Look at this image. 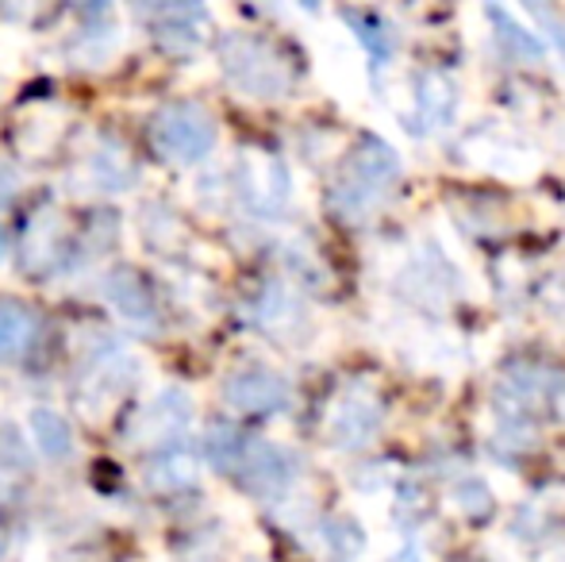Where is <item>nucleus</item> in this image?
<instances>
[{"label": "nucleus", "mask_w": 565, "mask_h": 562, "mask_svg": "<svg viewBox=\"0 0 565 562\" xmlns=\"http://www.w3.org/2000/svg\"><path fill=\"white\" fill-rule=\"evenodd\" d=\"M224 401L235 413L246 416H269L281 413L289 405V382L274 370H238L235 378H227Z\"/></svg>", "instance_id": "obj_6"}, {"label": "nucleus", "mask_w": 565, "mask_h": 562, "mask_svg": "<svg viewBox=\"0 0 565 562\" xmlns=\"http://www.w3.org/2000/svg\"><path fill=\"white\" fill-rule=\"evenodd\" d=\"M381 424V405L370 393H347L331 416V443L342 450H358L373 439Z\"/></svg>", "instance_id": "obj_8"}, {"label": "nucleus", "mask_w": 565, "mask_h": 562, "mask_svg": "<svg viewBox=\"0 0 565 562\" xmlns=\"http://www.w3.org/2000/svg\"><path fill=\"white\" fill-rule=\"evenodd\" d=\"M4 255H8V243H4V232H0V266H4Z\"/></svg>", "instance_id": "obj_23"}, {"label": "nucleus", "mask_w": 565, "mask_h": 562, "mask_svg": "<svg viewBox=\"0 0 565 562\" xmlns=\"http://www.w3.org/2000/svg\"><path fill=\"white\" fill-rule=\"evenodd\" d=\"M531 15H539V20H546V23H551V31H554V43H558L562 46V51H565V23H558V15H554L551 12V8H531Z\"/></svg>", "instance_id": "obj_22"}, {"label": "nucleus", "mask_w": 565, "mask_h": 562, "mask_svg": "<svg viewBox=\"0 0 565 562\" xmlns=\"http://www.w3.org/2000/svg\"><path fill=\"white\" fill-rule=\"evenodd\" d=\"M235 189L243 204L258 216H277L289 204V170L281 158L262 155V150H243L235 162Z\"/></svg>", "instance_id": "obj_4"}, {"label": "nucleus", "mask_w": 565, "mask_h": 562, "mask_svg": "<svg viewBox=\"0 0 565 562\" xmlns=\"http://www.w3.org/2000/svg\"><path fill=\"white\" fill-rule=\"evenodd\" d=\"M220 62L224 74L235 89H243L246 97H285L292 85L289 62L277 46H269L266 39L254 35H231L220 46Z\"/></svg>", "instance_id": "obj_2"}, {"label": "nucleus", "mask_w": 565, "mask_h": 562, "mask_svg": "<svg viewBox=\"0 0 565 562\" xmlns=\"http://www.w3.org/2000/svg\"><path fill=\"white\" fill-rule=\"evenodd\" d=\"M454 501H458V509L466 512V517L481 520L492 512V494L489 486H484L481 478H461L458 489H454Z\"/></svg>", "instance_id": "obj_20"}, {"label": "nucleus", "mask_w": 565, "mask_h": 562, "mask_svg": "<svg viewBox=\"0 0 565 562\" xmlns=\"http://www.w3.org/2000/svg\"><path fill=\"white\" fill-rule=\"evenodd\" d=\"M342 20L354 28V39L365 46V54H370V70H373V77H377L396 54L393 28H388L377 12H370V8H342Z\"/></svg>", "instance_id": "obj_9"}, {"label": "nucleus", "mask_w": 565, "mask_h": 562, "mask_svg": "<svg viewBox=\"0 0 565 562\" xmlns=\"http://www.w3.org/2000/svg\"><path fill=\"white\" fill-rule=\"evenodd\" d=\"M105 289H108V300H113V305L127 316V320H139V324L154 320V305H150V297H147V285L135 278L131 271L113 274Z\"/></svg>", "instance_id": "obj_13"}, {"label": "nucleus", "mask_w": 565, "mask_h": 562, "mask_svg": "<svg viewBox=\"0 0 565 562\" xmlns=\"http://www.w3.org/2000/svg\"><path fill=\"white\" fill-rule=\"evenodd\" d=\"M424 289H427V300H447L450 293H458V271L439 255V251H424V255L412 263V271H404V293L424 300Z\"/></svg>", "instance_id": "obj_10"}, {"label": "nucleus", "mask_w": 565, "mask_h": 562, "mask_svg": "<svg viewBox=\"0 0 565 562\" xmlns=\"http://www.w3.org/2000/svg\"><path fill=\"white\" fill-rule=\"evenodd\" d=\"M35 339V316L20 305H0V362L20 359Z\"/></svg>", "instance_id": "obj_14"}, {"label": "nucleus", "mask_w": 565, "mask_h": 562, "mask_svg": "<svg viewBox=\"0 0 565 562\" xmlns=\"http://www.w3.org/2000/svg\"><path fill=\"white\" fill-rule=\"evenodd\" d=\"M154 147L173 162H201L216 147V124L201 105H166L154 116Z\"/></svg>", "instance_id": "obj_3"}, {"label": "nucleus", "mask_w": 565, "mask_h": 562, "mask_svg": "<svg viewBox=\"0 0 565 562\" xmlns=\"http://www.w3.org/2000/svg\"><path fill=\"white\" fill-rule=\"evenodd\" d=\"M15 185H20V181H15V170L8 162H0V209L15 197Z\"/></svg>", "instance_id": "obj_21"}, {"label": "nucleus", "mask_w": 565, "mask_h": 562, "mask_svg": "<svg viewBox=\"0 0 565 562\" xmlns=\"http://www.w3.org/2000/svg\"><path fill=\"white\" fill-rule=\"evenodd\" d=\"M31 435H35L39 450H43L46 458L74 455V432H70V424L62 421L54 409H35V413H31Z\"/></svg>", "instance_id": "obj_15"}, {"label": "nucleus", "mask_w": 565, "mask_h": 562, "mask_svg": "<svg viewBox=\"0 0 565 562\" xmlns=\"http://www.w3.org/2000/svg\"><path fill=\"white\" fill-rule=\"evenodd\" d=\"M147 481L158 489H166V494H173V489L181 486H193L196 481V463L189 450H162V455L154 458V463L147 466Z\"/></svg>", "instance_id": "obj_16"}, {"label": "nucleus", "mask_w": 565, "mask_h": 562, "mask_svg": "<svg viewBox=\"0 0 565 562\" xmlns=\"http://www.w3.org/2000/svg\"><path fill=\"white\" fill-rule=\"evenodd\" d=\"M484 15L492 20V35H497L500 51L515 62H543L546 46L535 31H527L523 23H515V15L508 8H484Z\"/></svg>", "instance_id": "obj_11"}, {"label": "nucleus", "mask_w": 565, "mask_h": 562, "mask_svg": "<svg viewBox=\"0 0 565 562\" xmlns=\"http://www.w3.org/2000/svg\"><path fill=\"white\" fill-rule=\"evenodd\" d=\"M254 316H258V324L266 331H285V324L289 320H300V308H297V300L281 289V285H269V289L262 293Z\"/></svg>", "instance_id": "obj_17"}, {"label": "nucleus", "mask_w": 565, "mask_h": 562, "mask_svg": "<svg viewBox=\"0 0 565 562\" xmlns=\"http://www.w3.org/2000/svg\"><path fill=\"white\" fill-rule=\"evenodd\" d=\"M204 447H209L212 466H220V470H238V463H243V455H246V447H250V443H246L235 427L216 424L209 432V443H204Z\"/></svg>", "instance_id": "obj_18"}, {"label": "nucleus", "mask_w": 565, "mask_h": 562, "mask_svg": "<svg viewBox=\"0 0 565 562\" xmlns=\"http://www.w3.org/2000/svg\"><path fill=\"white\" fill-rule=\"evenodd\" d=\"M189 421H193V401H189L185 390H162L147 405V413H142V427L162 432V435L181 432Z\"/></svg>", "instance_id": "obj_12"}, {"label": "nucleus", "mask_w": 565, "mask_h": 562, "mask_svg": "<svg viewBox=\"0 0 565 562\" xmlns=\"http://www.w3.org/2000/svg\"><path fill=\"white\" fill-rule=\"evenodd\" d=\"M238 481H243L250 494H281V489H289L292 474H297V463H292L289 450L274 447V443H250L243 455V463H238Z\"/></svg>", "instance_id": "obj_7"}, {"label": "nucleus", "mask_w": 565, "mask_h": 562, "mask_svg": "<svg viewBox=\"0 0 565 562\" xmlns=\"http://www.w3.org/2000/svg\"><path fill=\"white\" fill-rule=\"evenodd\" d=\"M412 97H416V116H412V131L427 136V131L450 128L454 113H458V82L447 70H419L412 77Z\"/></svg>", "instance_id": "obj_5"}, {"label": "nucleus", "mask_w": 565, "mask_h": 562, "mask_svg": "<svg viewBox=\"0 0 565 562\" xmlns=\"http://www.w3.org/2000/svg\"><path fill=\"white\" fill-rule=\"evenodd\" d=\"M323 540H328V548L335 551V559H342V562L358 559V555L365 551V532H362V524H358V520H350V517L328 520V524H323Z\"/></svg>", "instance_id": "obj_19"}, {"label": "nucleus", "mask_w": 565, "mask_h": 562, "mask_svg": "<svg viewBox=\"0 0 565 562\" xmlns=\"http://www.w3.org/2000/svg\"><path fill=\"white\" fill-rule=\"evenodd\" d=\"M401 181V155L377 136H362L350 150V162L342 170L339 185L331 189V204L342 220H362L373 204L388 197V189Z\"/></svg>", "instance_id": "obj_1"}]
</instances>
